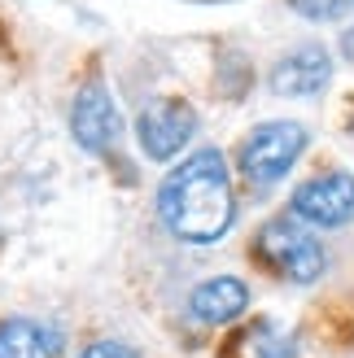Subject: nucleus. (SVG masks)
Listing matches in <instances>:
<instances>
[{
	"label": "nucleus",
	"mask_w": 354,
	"mask_h": 358,
	"mask_svg": "<svg viewBox=\"0 0 354 358\" xmlns=\"http://www.w3.org/2000/svg\"><path fill=\"white\" fill-rule=\"evenodd\" d=\"M254 249H258V258L267 262L280 280H289V284H315L324 275V266H328L324 245L315 241L311 231L293 227V223H267L258 231Z\"/></svg>",
	"instance_id": "obj_3"
},
{
	"label": "nucleus",
	"mask_w": 354,
	"mask_h": 358,
	"mask_svg": "<svg viewBox=\"0 0 354 358\" xmlns=\"http://www.w3.org/2000/svg\"><path fill=\"white\" fill-rule=\"evenodd\" d=\"M192 131H197V110L188 101H175V96H162L140 110L136 118V136H140V149H145L153 162H171L188 149Z\"/></svg>",
	"instance_id": "obj_4"
},
{
	"label": "nucleus",
	"mask_w": 354,
	"mask_h": 358,
	"mask_svg": "<svg viewBox=\"0 0 354 358\" xmlns=\"http://www.w3.org/2000/svg\"><path fill=\"white\" fill-rule=\"evenodd\" d=\"M293 214L311 227H341L354 219V175L324 171L293 192Z\"/></svg>",
	"instance_id": "obj_5"
},
{
	"label": "nucleus",
	"mask_w": 354,
	"mask_h": 358,
	"mask_svg": "<svg viewBox=\"0 0 354 358\" xmlns=\"http://www.w3.org/2000/svg\"><path fill=\"white\" fill-rule=\"evenodd\" d=\"M306 145H311V131L302 122H289V118L262 122V127H254L245 136V145H241V175L250 179V184H258V188L280 184V179L293 171L297 157L306 153Z\"/></svg>",
	"instance_id": "obj_2"
},
{
	"label": "nucleus",
	"mask_w": 354,
	"mask_h": 358,
	"mask_svg": "<svg viewBox=\"0 0 354 358\" xmlns=\"http://www.w3.org/2000/svg\"><path fill=\"white\" fill-rule=\"evenodd\" d=\"M332 79V57L320 44H302L271 66V87L280 96H315Z\"/></svg>",
	"instance_id": "obj_7"
},
{
	"label": "nucleus",
	"mask_w": 354,
	"mask_h": 358,
	"mask_svg": "<svg viewBox=\"0 0 354 358\" xmlns=\"http://www.w3.org/2000/svg\"><path fill=\"white\" fill-rule=\"evenodd\" d=\"M62 336L40 319H5L0 324V358H57Z\"/></svg>",
	"instance_id": "obj_9"
},
{
	"label": "nucleus",
	"mask_w": 354,
	"mask_h": 358,
	"mask_svg": "<svg viewBox=\"0 0 354 358\" xmlns=\"http://www.w3.org/2000/svg\"><path fill=\"white\" fill-rule=\"evenodd\" d=\"M157 219L188 245H215L236 219V196L219 149H201L180 162L157 188Z\"/></svg>",
	"instance_id": "obj_1"
},
{
	"label": "nucleus",
	"mask_w": 354,
	"mask_h": 358,
	"mask_svg": "<svg viewBox=\"0 0 354 358\" xmlns=\"http://www.w3.org/2000/svg\"><path fill=\"white\" fill-rule=\"evenodd\" d=\"M289 5L302 17H311V22H337L350 0H289Z\"/></svg>",
	"instance_id": "obj_10"
},
{
	"label": "nucleus",
	"mask_w": 354,
	"mask_h": 358,
	"mask_svg": "<svg viewBox=\"0 0 354 358\" xmlns=\"http://www.w3.org/2000/svg\"><path fill=\"white\" fill-rule=\"evenodd\" d=\"M341 48H346V57H350V62H354V27H350V31H346V35H341Z\"/></svg>",
	"instance_id": "obj_12"
},
{
	"label": "nucleus",
	"mask_w": 354,
	"mask_h": 358,
	"mask_svg": "<svg viewBox=\"0 0 354 358\" xmlns=\"http://www.w3.org/2000/svg\"><path fill=\"white\" fill-rule=\"evenodd\" d=\"M118 131H122V118H118L114 96L101 83L79 87L75 105H70V136H75V145L83 153H105L118 140Z\"/></svg>",
	"instance_id": "obj_6"
},
{
	"label": "nucleus",
	"mask_w": 354,
	"mask_h": 358,
	"mask_svg": "<svg viewBox=\"0 0 354 358\" xmlns=\"http://www.w3.org/2000/svg\"><path fill=\"white\" fill-rule=\"evenodd\" d=\"M245 306H250V289H245V280L236 275H215L192 289L188 297V310L197 324H210V328H223L232 324V319L245 315Z\"/></svg>",
	"instance_id": "obj_8"
},
{
	"label": "nucleus",
	"mask_w": 354,
	"mask_h": 358,
	"mask_svg": "<svg viewBox=\"0 0 354 358\" xmlns=\"http://www.w3.org/2000/svg\"><path fill=\"white\" fill-rule=\"evenodd\" d=\"M79 358H140L132 345H122V341H97V345H87Z\"/></svg>",
	"instance_id": "obj_11"
}]
</instances>
